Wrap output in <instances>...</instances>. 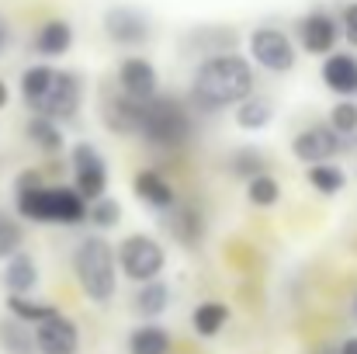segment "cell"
<instances>
[{"label": "cell", "instance_id": "obj_25", "mask_svg": "<svg viewBox=\"0 0 357 354\" xmlns=\"http://www.w3.org/2000/svg\"><path fill=\"white\" fill-rule=\"evenodd\" d=\"M0 348L7 354H38L35 344V327L21 323V320H0Z\"/></svg>", "mask_w": 357, "mask_h": 354}, {"label": "cell", "instance_id": "obj_27", "mask_svg": "<svg viewBox=\"0 0 357 354\" xmlns=\"http://www.w3.org/2000/svg\"><path fill=\"white\" fill-rule=\"evenodd\" d=\"M229 174L239 177V181H253L257 174H267V156L260 153V149H253V146H239L229 153Z\"/></svg>", "mask_w": 357, "mask_h": 354}, {"label": "cell", "instance_id": "obj_20", "mask_svg": "<svg viewBox=\"0 0 357 354\" xmlns=\"http://www.w3.org/2000/svg\"><path fill=\"white\" fill-rule=\"evenodd\" d=\"M70 45H73V28H70V21H63V17L45 21V24L38 28V35H35V52H38V56H49V59L70 52Z\"/></svg>", "mask_w": 357, "mask_h": 354}, {"label": "cell", "instance_id": "obj_2", "mask_svg": "<svg viewBox=\"0 0 357 354\" xmlns=\"http://www.w3.org/2000/svg\"><path fill=\"white\" fill-rule=\"evenodd\" d=\"M70 264H73L80 292L91 302L108 306L115 299V292H119V250L105 236H84L73 246Z\"/></svg>", "mask_w": 357, "mask_h": 354}, {"label": "cell", "instance_id": "obj_14", "mask_svg": "<svg viewBox=\"0 0 357 354\" xmlns=\"http://www.w3.org/2000/svg\"><path fill=\"white\" fill-rule=\"evenodd\" d=\"M132 191H135V198L142 202V205H149L153 212H170L181 198H177V191H174V184L160 174V170H153V167H146V170H139L135 177H132Z\"/></svg>", "mask_w": 357, "mask_h": 354}, {"label": "cell", "instance_id": "obj_18", "mask_svg": "<svg viewBox=\"0 0 357 354\" xmlns=\"http://www.w3.org/2000/svg\"><path fill=\"white\" fill-rule=\"evenodd\" d=\"M38 285V264L31 253H14L7 264H3V288L7 295H31Z\"/></svg>", "mask_w": 357, "mask_h": 354}, {"label": "cell", "instance_id": "obj_9", "mask_svg": "<svg viewBox=\"0 0 357 354\" xmlns=\"http://www.w3.org/2000/svg\"><path fill=\"white\" fill-rule=\"evenodd\" d=\"M291 153L295 160L316 167V163H330L337 153H344V139L330 128V121H316L309 128H302L295 139H291Z\"/></svg>", "mask_w": 357, "mask_h": 354}, {"label": "cell", "instance_id": "obj_12", "mask_svg": "<svg viewBox=\"0 0 357 354\" xmlns=\"http://www.w3.org/2000/svg\"><path fill=\"white\" fill-rule=\"evenodd\" d=\"M35 344H38V354H77L80 351V327L70 316L56 313L52 320L35 327Z\"/></svg>", "mask_w": 357, "mask_h": 354}, {"label": "cell", "instance_id": "obj_38", "mask_svg": "<svg viewBox=\"0 0 357 354\" xmlns=\"http://www.w3.org/2000/svg\"><path fill=\"white\" fill-rule=\"evenodd\" d=\"M7 98H10V94H7V84L0 80V108H7Z\"/></svg>", "mask_w": 357, "mask_h": 354}, {"label": "cell", "instance_id": "obj_7", "mask_svg": "<svg viewBox=\"0 0 357 354\" xmlns=\"http://www.w3.org/2000/svg\"><path fill=\"white\" fill-rule=\"evenodd\" d=\"M80 101H84V80L73 70H56L52 80H49V87H45V94L31 105V112L63 125V121L77 118Z\"/></svg>", "mask_w": 357, "mask_h": 354}, {"label": "cell", "instance_id": "obj_35", "mask_svg": "<svg viewBox=\"0 0 357 354\" xmlns=\"http://www.w3.org/2000/svg\"><path fill=\"white\" fill-rule=\"evenodd\" d=\"M31 188H42V174L28 167V170H21V174L14 177V195H17V191H31Z\"/></svg>", "mask_w": 357, "mask_h": 354}, {"label": "cell", "instance_id": "obj_13", "mask_svg": "<svg viewBox=\"0 0 357 354\" xmlns=\"http://www.w3.org/2000/svg\"><path fill=\"white\" fill-rule=\"evenodd\" d=\"M105 31L115 45H142L149 38V17L135 7H112L105 14Z\"/></svg>", "mask_w": 357, "mask_h": 354}, {"label": "cell", "instance_id": "obj_26", "mask_svg": "<svg viewBox=\"0 0 357 354\" xmlns=\"http://www.w3.org/2000/svg\"><path fill=\"white\" fill-rule=\"evenodd\" d=\"M271 118H274V105H271L267 98H260V94L246 98V101L236 108V125L239 128H246V132H260V128H267Z\"/></svg>", "mask_w": 357, "mask_h": 354}, {"label": "cell", "instance_id": "obj_30", "mask_svg": "<svg viewBox=\"0 0 357 354\" xmlns=\"http://www.w3.org/2000/svg\"><path fill=\"white\" fill-rule=\"evenodd\" d=\"M52 73H56L52 66H28V70L21 73V98H24V105H28V108L45 94V87H49Z\"/></svg>", "mask_w": 357, "mask_h": 354}, {"label": "cell", "instance_id": "obj_32", "mask_svg": "<svg viewBox=\"0 0 357 354\" xmlns=\"http://www.w3.org/2000/svg\"><path fill=\"white\" fill-rule=\"evenodd\" d=\"M330 128H333L340 139L357 135V101H351V98L337 101V105L330 108Z\"/></svg>", "mask_w": 357, "mask_h": 354}, {"label": "cell", "instance_id": "obj_22", "mask_svg": "<svg viewBox=\"0 0 357 354\" xmlns=\"http://www.w3.org/2000/svg\"><path fill=\"white\" fill-rule=\"evenodd\" d=\"M167 306H170V288H167L160 278H156V281H146V285L135 288L132 309H135L142 320H156V316H163Z\"/></svg>", "mask_w": 357, "mask_h": 354}, {"label": "cell", "instance_id": "obj_16", "mask_svg": "<svg viewBox=\"0 0 357 354\" xmlns=\"http://www.w3.org/2000/svg\"><path fill=\"white\" fill-rule=\"evenodd\" d=\"M167 230L170 236L181 243V246H198L202 239H205V216L195 209V205H188V202H177L170 212H167Z\"/></svg>", "mask_w": 357, "mask_h": 354}, {"label": "cell", "instance_id": "obj_19", "mask_svg": "<svg viewBox=\"0 0 357 354\" xmlns=\"http://www.w3.org/2000/svg\"><path fill=\"white\" fill-rule=\"evenodd\" d=\"M170 351H174V337L160 323H139L128 334V354H170Z\"/></svg>", "mask_w": 357, "mask_h": 354}, {"label": "cell", "instance_id": "obj_1", "mask_svg": "<svg viewBox=\"0 0 357 354\" xmlns=\"http://www.w3.org/2000/svg\"><path fill=\"white\" fill-rule=\"evenodd\" d=\"M191 98L198 108L205 112H219V108H239L246 98H253V66L236 56V52H222V56H208L191 80Z\"/></svg>", "mask_w": 357, "mask_h": 354}, {"label": "cell", "instance_id": "obj_36", "mask_svg": "<svg viewBox=\"0 0 357 354\" xmlns=\"http://www.w3.org/2000/svg\"><path fill=\"white\" fill-rule=\"evenodd\" d=\"M337 354H357V337H347V341L340 344V351Z\"/></svg>", "mask_w": 357, "mask_h": 354}, {"label": "cell", "instance_id": "obj_29", "mask_svg": "<svg viewBox=\"0 0 357 354\" xmlns=\"http://www.w3.org/2000/svg\"><path fill=\"white\" fill-rule=\"evenodd\" d=\"M246 198L257 209H271L281 202V181L274 174H257L253 181H246Z\"/></svg>", "mask_w": 357, "mask_h": 354}, {"label": "cell", "instance_id": "obj_6", "mask_svg": "<svg viewBox=\"0 0 357 354\" xmlns=\"http://www.w3.org/2000/svg\"><path fill=\"white\" fill-rule=\"evenodd\" d=\"M70 167H73V188L87 205L108 198L105 195L108 191V163H105V156L94 142H87V139L77 142L70 149Z\"/></svg>", "mask_w": 357, "mask_h": 354}, {"label": "cell", "instance_id": "obj_10", "mask_svg": "<svg viewBox=\"0 0 357 354\" xmlns=\"http://www.w3.org/2000/svg\"><path fill=\"white\" fill-rule=\"evenodd\" d=\"M298 38H302V49L309 56H333L337 38H340V24H337L333 14L312 10L298 21Z\"/></svg>", "mask_w": 357, "mask_h": 354}, {"label": "cell", "instance_id": "obj_4", "mask_svg": "<svg viewBox=\"0 0 357 354\" xmlns=\"http://www.w3.org/2000/svg\"><path fill=\"white\" fill-rule=\"evenodd\" d=\"M195 121L191 112L177 101V98H163L156 94L153 101L142 105V118H139V139L153 149H181L191 142Z\"/></svg>", "mask_w": 357, "mask_h": 354}, {"label": "cell", "instance_id": "obj_34", "mask_svg": "<svg viewBox=\"0 0 357 354\" xmlns=\"http://www.w3.org/2000/svg\"><path fill=\"white\" fill-rule=\"evenodd\" d=\"M340 31H344V38H347V42H351V45L357 49V0L344 7V21H340Z\"/></svg>", "mask_w": 357, "mask_h": 354}, {"label": "cell", "instance_id": "obj_21", "mask_svg": "<svg viewBox=\"0 0 357 354\" xmlns=\"http://www.w3.org/2000/svg\"><path fill=\"white\" fill-rule=\"evenodd\" d=\"M24 135L31 139V146H38L45 156L59 153L66 146V135H63V125L52 121V118H42V115H31L28 125H24Z\"/></svg>", "mask_w": 357, "mask_h": 354}, {"label": "cell", "instance_id": "obj_23", "mask_svg": "<svg viewBox=\"0 0 357 354\" xmlns=\"http://www.w3.org/2000/svg\"><path fill=\"white\" fill-rule=\"evenodd\" d=\"M229 323V306L219 302V299H208V302H198L195 313H191V330L198 337H219V330Z\"/></svg>", "mask_w": 357, "mask_h": 354}, {"label": "cell", "instance_id": "obj_33", "mask_svg": "<svg viewBox=\"0 0 357 354\" xmlns=\"http://www.w3.org/2000/svg\"><path fill=\"white\" fill-rule=\"evenodd\" d=\"M87 223L98 226V230H115L121 223V205L112 198V195L101 198V202H94V205L87 209Z\"/></svg>", "mask_w": 357, "mask_h": 354}, {"label": "cell", "instance_id": "obj_31", "mask_svg": "<svg viewBox=\"0 0 357 354\" xmlns=\"http://www.w3.org/2000/svg\"><path fill=\"white\" fill-rule=\"evenodd\" d=\"M24 246V226L0 209V260H10Z\"/></svg>", "mask_w": 357, "mask_h": 354}, {"label": "cell", "instance_id": "obj_11", "mask_svg": "<svg viewBox=\"0 0 357 354\" xmlns=\"http://www.w3.org/2000/svg\"><path fill=\"white\" fill-rule=\"evenodd\" d=\"M156 87H160V77H156V66L142 56H128L119 66V91L125 98L146 105L156 98Z\"/></svg>", "mask_w": 357, "mask_h": 354}, {"label": "cell", "instance_id": "obj_17", "mask_svg": "<svg viewBox=\"0 0 357 354\" xmlns=\"http://www.w3.org/2000/svg\"><path fill=\"white\" fill-rule=\"evenodd\" d=\"M101 118L112 132L119 135H135L139 132V118H142V105L125 98V94H115V98H105V108H101Z\"/></svg>", "mask_w": 357, "mask_h": 354}, {"label": "cell", "instance_id": "obj_8", "mask_svg": "<svg viewBox=\"0 0 357 354\" xmlns=\"http://www.w3.org/2000/svg\"><path fill=\"white\" fill-rule=\"evenodd\" d=\"M250 56L257 66H264L271 73H288V70H295V59H298L295 42L281 28H257L250 35Z\"/></svg>", "mask_w": 357, "mask_h": 354}, {"label": "cell", "instance_id": "obj_15", "mask_svg": "<svg viewBox=\"0 0 357 354\" xmlns=\"http://www.w3.org/2000/svg\"><path fill=\"white\" fill-rule=\"evenodd\" d=\"M323 84H326V91L340 94V101H344V98L354 101L357 56H351V52H333V56H326V59H323Z\"/></svg>", "mask_w": 357, "mask_h": 354}, {"label": "cell", "instance_id": "obj_39", "mask_svg": "<svg viewBox=\"0 0 357 354\" xmlns=\"http://www.w3.org/2000/svg\"><path fill=\"white\" fill-rule=\"evenodd\" d=\"M354 316H357V295H354Z\"/></svg>", "mask_w": 357, "mask_h": 354}, {"label": "cell", "instance_id": "obj_24", "mask_svg": "<svg viewBox=\"0 0 357 354\" xmlns=\"http://www.w3.org/2000/svg\"><path fill=\"white\" fill-rule=\"evenodd\" d=\"M7 313H10L14 320L28 323V327H38V323L52 320L59 309H56L52 302H45V299H31V295H7Z\"/></svg>", "mask_w": 357, "mask_h": 354}, {"label": "cell", "instance_id": "obj_3", "mask_svg": "<svg viewBox=\"0 0 357 354\" xmlns=\"http://www.w3.org/2000/svg\"><path fill=\"white\" fill-rule=\"evenodd\" d=\"M14 209L28 223L73 230V226L87 223V209L91 205L70 184H42V188H31V191H17L14 195Z\"/></svg>", "mask_w": 357, "mask_h": 354}, {"label": "cell", "instance_id": "obj_5", "mask_svg": "<svg viewBox=\"0 0 357 354\" xmlns=\"http://www.w3.org/2000/svg\"><path fill=\"white\" fill-rule=\"evenodd\" d=\"M167 267V250L156 236L149 233H132L119 243V271L135 281V285H146V281H156Z\"/></svg>", "mask_w": 357, "mask_h": 354}, {"label": "cell", "instance_id": "obj_28", "mask_svg": "<svg viewBox=\"0 0 357 354\" xmlns=\"http://www.w3.org/2000/svg\"><path fill=\"white\" fill-rule=\"evenodd\" d=\"M309 184L319 191V195H340L344 188H347V174L337 167V163H316V167H309Z\"/></svg>", "mask_w": 357, "mask_h": 354}, {"label": "cell", "instance_id": "obj_37", "mask_svg": "<svg viewBox=\"0 0 357 354\" xmlns=\"http://www.w3.org/2000/svg\"><path fill=\"white\" fill-rule=\"evenodd\" d=\"M7 38H10V28H7V21L0 17V49L7 45Z\"/></svg>", "mask_w": 357, "mask_h": 354}]
</instances>
